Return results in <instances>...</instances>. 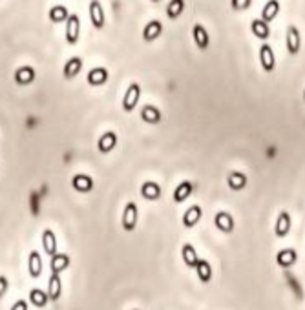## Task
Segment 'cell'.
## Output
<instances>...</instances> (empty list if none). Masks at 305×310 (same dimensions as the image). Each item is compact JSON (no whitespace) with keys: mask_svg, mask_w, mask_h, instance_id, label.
Segmentation results:
<instances>
[{"mask_svg":"<svg viewBox=\"0 0 305 310\" xmlns=\"http://www.w3.org/2000/svg\"><path fill=\"white\" fill-rule=\"evenodd\" d=\"M81 36V18L79 15H68L66 18V42L68 44H77Z\"/></svg>","mask_w":305,"mask_h":310,"instance_id":"6da1fadb","label":"cell"},{"mask_svg":"<svg viewBox=\"0 0 305 310\" xmlns=\"http://www.w3.org/2000/svg\"><path fill=\"white\" fill-rule=\"evenodd\" d=\"M139 99H141V86H139L137 82H133V84L128 86L126 93H124V97H123V109L124 111H126V113L133 111L137 102H139Z\"/></svg>","mask_w":305,"mask_h":310,"instance_id":"7a4b0ae2","label":"cell"},{"mask_svg":"<svg viewBox=\"0 0 305 310\" xmlns=\"http://www.w3.org/2000/svg\"><path fill=\"white\" fill-rule=\"evenodd\" d=\"M90 22L95 29H103L106 24V17H105V9L99 0H91L90 2Z\"/></svg>","mask_w":305,"mask_h":310,"instance_id":"3957f363","label":"cell"},{"mask_svg":"<svg viewBox=\"0 0 305 310\" xmlns=\"http://www.w3.org/2000/svg\"><path fill=\"white\" fill-rule=\"evenodd\" d=\"M137 217H139V210H137V205L135 203H128L124 206V212H123V228L126 232H132L135 230L137 226Z\"/></svg>","mask_w":305,"mask_h":310,"instance_id":"277c9868","label":"cell"},{"mask_svg":"<svg viewBox=\"0 0 305 310\" xmlns=\"http://www.w3.org/2000/svg\"><path fill=\"white\" fill-rule=\"evenodd\" d=\"M260 62H261V68L265 69L267 73L274 71L276 68V59H274V51L269 44H263L260 48Z\"/></svg>","mask_w":305,"mask_h":310,"instance_id":"5b68a950","label":"cell"},{"mask_svg":"<svg viewBox=\"0 0 305 310\" xmlns=\"http://www.w3.org/2000/svg\"><path fill=\"white\" fill-rule=\"evenodd\" d=\"M192 36H194V42H196V46L199 50H207L209 48L210 44L209 31L201 24H194V27H192Z\"/></svg>","mask_w":305,"mask_h":310,"instance_id":"8992f818","label":"cell"},{"mask_svg":"<svg viewBox=\"0 0 305 310\" xmlns=\"http://www.w3.org/2000/svg\"><path fill=\"white\" fill-rule=\"evenodd\" d=\"M216 228L221 230L223 234H230L234 230V219L228 212H218L214 217Z\"/></svg>","mask_w":305,"mask_h":310,"instance_id":"52a82bcc","label":"cell"},{"mask_svg":"<svg viewBox=\"0 0 305 310\" xmlns=\"http://www.w3.org/2000/svg\"><path fill=\"white\" fill-rule=\"evenodd\" d=\"M35 81V69L31 66H20V68L15 71V82L18 86H27Z\"/></svg>","mask_w":305,"mask_h":310,"instance_id":"ba28073f","label":"cell"},{"mask_svg":"<svg viewBox=\"0 0 305 310\" xmlns=\"http://www.w3.org/2000/svg\"><path fill=\"white\" fill-rule=\"evenodd\" d=\"M161 33H163V24L159 20H150L143 29V38L146 42H154L155 38H159Z\"/></svg>","mask_w":305,"mask_h":310,"instance_id":"9c48e42d","label":"cell"},{"mask_svg":"<svg viewBox=\"0 0 305 310\" xmlns=\"http://www.w3.org/2000/svg\"><path fill=\"white\" fill-rule=\"evenodd\" d=\"M296 261H298V254H296V250H292V248H283V250H280L278 255H276V263H278L282 268H289V266H292Z\"/></svg>","mask_w":305,"mask_h":310,"instance_id":"30bf717a","label":"cell"},{"mask_svg":"<svg viewBox=\"0 0 305 310\" xmlns=\"http://www.w3.org/2000/svg\"><path fill=\"white\" fill-rule=\"evenodd\" d=\"M62 296V281H60L59 274H51L50 281H48V299L57 301Z\"/></svg>","mask_w":305,"mask_h":310,"instance_id":"8fae6325","label":"cell"},{"mask_svg":"<svg viewBox=\"0 0 305 310\" xmlns=\"http://www.w3.org/2000/svg\"><path fill=\"white\" fill-rule=\"evenodd\" d=\"M201 215H203L201 206H197V205L190 206V208L185 212V215H183V224L187 228H194L201 221Z\"/></svg>","mask_w":305,"mask_h":310,"instance_id":"7c38bea8","label":"cell"},{"mask_svg":"<svg viewBox=\"0 0 305 310\" xmlns=\"http://www.w3.org/2000/svg\"><path fill=\"white\" fill-rule=\"evenodd\" d=\"M300 46H301V38H300V31H298V27L296 26H289V29H287L289 53L296 55L298 51H300Z\"/></svg>","mask_w":305,"mask_h":310,"instance_id":"4fadbf2b","label":"cell"},{"mask_svg":"<svg viewBox=\"0 0 305 310\" xmlns=\"http://www.w3.org/2000/svg\"><path fill=\"white\" fill-rule=\"evenodd\" d=\"M291 232V215L287 212H282L278 215V221H276V226H274V234L278 237H287Z\"/></svg>","mask_w":305,"mask_h":310,"instance_id":"5bb4252c","label":"cell"},{"mask_svg":"<svg viewBox=\"0 0 305 310\" xmlns=\"http://www.w3.org/2000/svg\"><path fill=\"white\" fill-rule=\"evenodd\" d=\"M115 144H117V135H115L114 132L103 133V135H100V139H99V142H97L100 153H110V151L115 148Z\"/></svg>","mask_w":305,"mask_h":310,"instance_id":"9a60e30c","label":"cell"},{"mask_svg":"<svg viewBox=\"0 0 305 310\" xmlns=\"http://www.w3.org/2000/svg\"><path fill=\"white\" fill-rule=\"evenodd\" d=\"M27 270H29V276L31 278H41L42 274V257L41 254L37 250H33L31 254H29V259H27Z\"/></svg>","mask_w":305,"mask_h":310,"instance_id":"2e32d148","label":"cell"},{"mask_svg":"<svg viewBox=\"0 0 305 310\" xmlns=\"http://www.w3.org/2000/svg\"><path fill=\"white\" fill-rule=\"evenodd\" d=\"M72 186L77 191H81V193H88L93 188V181H91V177L84 175V173H79V175H73Z\"/></svg>","mask_w":305,"mask_h":310,"instance_id":"e0dca14e","label":"cell"},{"mask_svg":"<svg viewBox=\"0 0 305 310\" xmlns=\"http://www.w3.org/2000/svg\"><path fill=\"white\" fill-rule=\"evenodd\" d=\"M108 69L105 68H93L90 69V73H88V84L90 86H103L106 81H108Z\"/></svg>","mask_w":305,"mask_h":310,"instance_id":"ac0fdd59","label":"cell"},{"mask_svg":"<svg viewBox=\"0 0 305 310\" xmlns=\"http://www.w3.org/2000/svg\"><path fill=\"white\" fill-rule=\"evenodd\" d=\"M141 196L146 201H157L161 197V186L154 181H146L141 186Z\"/></svg>","mask_w":305,"mask_h":310,"instance_id":"d6986e66","label":"cell"},{"mask_svg":"<svg viewBox=\"0 0 305 310\" xmlns=\"http://www.w3.org/2000/svg\"><path fill=\"white\" fill-rule=\"evenodd\" d=\"M82 69V59L81 57H72L70 60H66V64H64V79H73L75 75H77L79 71Z\"/></svg>","mask_w":305,"mask_h":310,"instance_id":"ffe728a7","label":"cell"},{"mask_svg":"<svg viewBox=\"0 0 305 310\" xmlns=\"http://www.w3.org/2000/svg\"><path fill=\"white\" fill-rule=\"evenodd\" d=\"M51 272L53 274H60L70 266V255L68 254H53L51 255Z\"/></svg>","mask_w":305,"mask_h":310,"instance_id":"44dd1931","label":"cell"},{"mask_svg":"<svg viewBox=\"0 0 305 310\" xmlns=\"http://www.w3.org/2000/svg\"><path fill=\"white\" fill-rule=\"evenodd\" d=\"M251 29H252V33H254L256 38H260V41H265V38H269L270 36L269 22H265V20H261V18L252 20Z\"/></svg>","mask_w":305,"mask_h":310,"instance_id":"7402d4cb","label":"cell"},{"mask_svg":"<svg viewBox=\"0 0 305 310\" xmlns=\"http://www.w3.org/2000/svg\"><path fill=\"white\" fill-rule=\"evenodd\" d=\"M42 246H44V252L50 257L53 254H57V239H55L53 230H50V228H46L44 232H42Z\"/></svg>","mask_w":305,"mask_h":310,"instance_id":"603a6c76","label":"cell"},{"mask_svg":"<svg viewBox=\"0 0 305 310\" xmlns=\"http://www.w3.org/2000/svg\"><path fill=\"white\" fill-rule=\"evenodd\" d=\"M141 119L148 124H159L163 117H161V111L155 108V106L146 104L145 108L141 109Z\"/></svg>","mask_w":305,"mask_h":310,"instance_id":"cb8c5ba5","label":"cell"},{"mask_svg":"<svg viewBox=\"0 0 305 310\" xmlns=\"http://www.w3.org/2000/svg\"><path fill=\"white\" fill-rule=\"evenodd\" d=\"M194 268L197 272V278L203 283H209L212 279V266H210L207 259H197L196 264H194Z\"/></svg>","mask_w":305,"mask_h":310,"instance_id":"d4e9b609","label":"cell"},{"mask_svg":"<svg viewBox=\"0 0 305 310\" xmlns=\"http://www.w3.org/2000/svg\"><path fill=\"white\" fill-rule=\"evenodd\" d=\"M192 191H194V184H192L190 181H183L181 184L176 188V191H174V201H176V203H183V201H187L188 197H190Z\"/></svg>","mask_w":305,"mask_h":310,"instance_id":"484cf974","label":"cell"},{"mask_svg":"<svg viewBox=\"0 0 305 310\" xmlns=\"http://www.w3.org/2000/svg\"><path fill=\"white\" fill-rule=\"evenodd\" d=\"M278 13H280V2H278V0H269V2L263 6V11H261V20L270 22V20H274V18L278 17Z\"/></svg>","mask_w":305,"mask_h":310,"instance_id":"4316f807","label":"cell"},{"mask_svg":"<svg viewBox=\"0 0 305 310\" xmlns=\"http://www.w3.org/2000/svg\"><path fill=\"white\" fill-rule=\"evenodd\" d=\"M227 181H228V188L234 191H240L247 186V177H245V173H242V172H232L228 175Z\"/></svg>","mask_w":305,"mask_h":310,"instance_id":"83f0119b","label":"cell"},{"mask_svg":"<svg viewBox=\"0 0 305 310\" xmlns=\"http://www.w3.org/2000/svg\"><path fill=\"white\" fill-rule=\"evenodd\" d=\"M68 8L66 6H53V8L50 9V20L53 24H62L66 22V18H68Z\"/></svg>","mask_w":305,"mask_h":310,"instance_id":"f1b7e54d","label":"cell"},{"mask_svg":"<svg viewBox=\"0 0 305 310\" xmlns=\"http://www.w3.org/2000/svg\"><path fill=\"white\" fill-rule=\"evenodd\" d=\"M181 255H183V261H185V264L187 266H190V268H194V264H196V261L199 259L197 257V252H196V248L192 245H183V248H181Z\"/></svg>","mask_w":305,"mask_h":310,"instance_id":"f546056e","label":"cell"},{"mask_svg":"<svg viewBox=\"0 0 305 310\" xmlns=\"http://www.w3.org/2000/svg\"><path fill=\"white\" fill-rule=\"evenodd\" d=\"M185 9V0H170L166 6V17L168 18H178Z\"/></svg>","mask_w":305,"mask_h":310,"instance_id":"4dcf8cb0","label":"cell"},{"mask_svg":"<svg viewBox=\"0 0 305 310\" xmlns=\"http://www.w3.org/2000/svg\"><path fill=\"white\" fill-rule=\"evenodd\" d=\"M29 301H31V305L42 308V306L48 303V294H46L44 290H41V288H33V290L29 292Z\"/></svg>","mask_w":305,"mask_h":310,"instance_id":"1f68e13d","label":"cell"},{"mask_svg":"<svg viewBox=\"0 0 305 310\" xmlns=\"http://www.w3.org/2000/svg\"><path fill=\"white\" fill-rule=\"evenodd\" d=\"M252 0H232V9L234 11H245L251 8Z\"/></svg>","mask_w":305,"mask_h":310,"instance_id":"d6a6232c","label":"cell"},{"mask_svg":"<svg viewBox=\"0 0 305 310\" xmlns=\"http://www.w3.org/2000/svg\"><path fill=\"white\" fill-rule=\"evenodd\" d=\"M6 290H8V279L4 276H0V297H4Z\"/></svg>","mask_w":305,"mask_h":310,"instance_id":"836d02e7","label":"cell"},{"mask_svg":"<svg viewBox=\"0 0 305 310\" xmlns=\"http://www.w3.org/2000/svg\"><path fill=\"white\" fill-rule=\"evenodd\" d=\"M11 310H27V303H26V301H22V299H18L17 303L11 306Z\"/></svg>","mask_w":305,"mask_h":310,"instance_id":"e575fe53","label":"cell"},{"mask_svg":"<svg viewBox=\"0 0 305 310\" xmlns=\"http://www.w3.org/2000/svg\"><path fill=\"white\" fill-rule=\"evenodd\" d=\"M150 2H154V4H157V2H161V0H150Z\"/></svg>","mask_w":305,"mask_h":310,"instance_id":"d590c367","label":"cell"},{"mask_svg":"<svg viewBox=\"0 0 305 310\" xmlns=\"http://www.w3.org/2000/svg\"><path fill=\"white\" fill-rule=\"evenodd\" d=\"M303 97H305V93H303Z\"/></svg>","mask_w":305,"mask_h":310,"instance_id":"8d00e7d4","label":"cell"}]
</instances>
